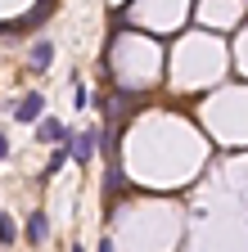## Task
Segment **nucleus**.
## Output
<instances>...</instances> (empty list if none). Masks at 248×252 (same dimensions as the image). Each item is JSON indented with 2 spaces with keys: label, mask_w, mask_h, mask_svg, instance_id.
<instances>
[{
  "label": "nucleus",
  "mask_w": 248,
  "mask_h": 252,
  "mask_svg": "<svg viewBox=\"0 0 248 252\" xmlns=\"http://www.w3.org/2000/svg\"><path fill=\"white\" fill-rule=\"evenodd\" d=\"M95 144H100V131H81V135L68 140V158H77V162L86 167L90 158H95Z\"/></svg>",
  "instance_id": "nucleus-1"
},
{
  "label": "nucleus",
  "mask_w": 248,
  "mask_h": 252,
  "mask_svg": "<svg viewBox=\"0 0 248 252\" xmlns=\"http://www.w3.org/2000/svg\"><path fill=\"white\" fill-rule=\"evenodd\" d=\"M41 108H45V99L32 90V94H23V99L14 104V122H23V126H32V122H41Z\"/></svg>",
  "instance_id": "nucleus-2"
},
{
  "label": "nucleus",
  "mask_w": 248,
  "mask_h": 252,
  "mask_svg": "<svg viewBox=\"0 0 248 252\" xmlns=\"http://www.w3.org/2000/svg\"><path fill=\"white\" fill-rule=\"evenodd\" d=\"M27 63H32V72H45L50 63H54V41H32V50H27Z\"/></svg>",
  "instance_id": "nucleus-3"
},
{
  "label": "nucleus",
  "mask_w": 248,
  "mask_h": 252,
  "mask_svg": "<svg viewBox=\"0 0 248 252\" xmlns=\"http://www.w3.org/2000/svg\"><path fill=\"white\" fill-rule=\"evenodd\" d=\"M41 140H59V144H68V126L59 122V117H41Z\"/></svg>",
  "instance_id": "nucleus-4"
},
{
  "label": "nucleus",
  "mask_w": 248,
  "mask_h": 252,
  "mask_svg": "<svg viewBox=\"0 0 248 252\" xmlns=\"http://www.w3.org/2000/svg\"><path fill=\"white\" fill-rule=\"evenodd\" d=\"M45 230H50V225H45V216H41V212L27 216V243H32V248H36V243H45Z\"/></svg>",
  "instance_id": "nucleus-5"
},
{
  "label": "nucleus",
  "mask_w": 248,
  "mask_h": 252,
  "mask_svg": "<svg viewBox=\"0 0 248 252\" xmlns=\"http://www.w3.org/2000/svg\"><path fill=\"white\" fill-rule=\"evenodd\" d=\"M14 239H18V225H14V216H9V212H0V243L9 248Z\"/></svg>",
  "instance_id": "nucleus-6"
},
{
  "label": "nucleus",
  "mask_w": 248,
  "mask_h": 252,
  "mask_svg": "<svg viewBox=\"0 0 248 252\" xmlns=\"http://www.w3.org/2000/svg\"><path fill=\"white\" fill-rule=\"evenodd\" d=\"M64 162H68V149H54V153H50V171H59Z\"/></svg>",
  "instance_id": "nucleus-7"
},
{
  "label": "nucleus",
  "mask_w": 248,
  "mask_h": 252,
  "mask_svg": "<svg viewBox=\"0 0 248 252\" xmlns=\"http://www.w3.org/2000/svg\"><path fill=\"white\" fill-rule=\"evenodd\" d=\"M0 158H9V140L5 135H0Z\"/></svg>",
  "instance_id": "nucleus-8"
},
{
  "label": "nucleus",
  "mask_w": 248,
  "mask_h": 252,
  "mask_svg": "<svg viewBox=\"0 0 248 252\" xmlns=\"http://www.w3.org/2000/svg\"><path fill=\"white\" fill-rule=\"evenodd\" d=\"M72 252H86V248H72Z\"/></svg>",
  "instance_id": "nucleus-9"
}]
</instances>
